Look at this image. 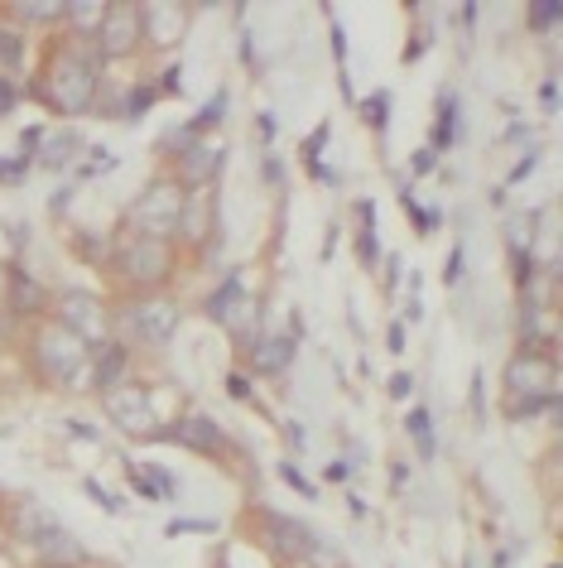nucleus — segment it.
<instances>
[{
  "label": "nucleus",
  "instance_id": "1",
  "mask_svg": "<svg viewBox=\"0 0 563 568\" xmlns=\"http://www.w3.org/2000/svg\"><path fill=\"white\" fill-rule=\"evenodd\" d=\"M49 82L53 88H44L39 97H44L53 111H63V116H82V111L96 102V63H92V53H82L78 44H63L59 53H53V63H49Z\"/></svg>",
  "mask_w": 563,
  "mask_h": 568
},
{
  "label": "nucleus",
  "instance_id": "2",
  "mask_svg": "<svg viewBox=\"0 0 563 568\" xmlns=\"http://www.w3.org/2000/svg\"><path fill=\"white\" fill-rule=\"evenodd\" d=\"M111 265H116V275L131 284V290H140V294L164 290L168 275H174V241L131 232V236H121L116 261H111Z\"/></svg>",
  "mask_w": 563,
  "mask_h": 568
},
{
  "label": "nucleus",
  "instance_id": "3",
  "mask_svg": "<svg viewBox=\"0 0 563 568\" xmlns=\"http://www.w3.org/2000/svg\"><path fill=\"white\" fill-rule=\"evenodd\" d=\"M30 362H34V372L44 376L49 386H68V381H78L82 366H88V343L68 333L63 323H44V328L34 333Z\"/></svg>",
  "mask_w": 563,
  "mask_h": 568
},
{
  "label": "nucleus",
  "instance_id": "4",
  "mask_svg": "<svg viewBox=\"0 0 563 568\" xmlns=\"http://www.w3.org/2000/svg\"><path fill=\"white\" fill-rule=\"evenodd\" d=\"M183 183L178 179H168V174H160L150 183L145 193H140V203H135V226L145 236H164V241H174V232H178V217H183Z\"/></svg>",
  "mask_w": 563,
  "mask_h": 568
},
{
  "label": "nucleus",
  "instance_id": "5",
  "mask_svg": "<svg viewBox=\"0 0 563 568\" xmlns=\"http://www.w3.org/2000/svg\"><path fill=\"white\" fill-rule=\"evenodd\" d=\"M140 39H145V10L121 0V6L102 10V20H96V30H92V49L102 53V59H131L140 49Z\"/></svg>",
  "mask_w": 563,
  "mask_h": 568
},
{
  "label": "nucleus",
  "instance_id": "6",
  "mask_svg": "<svg viewBox=\"0 0 563 568\" xmlns=\"http://www.w3.org/2000/svg\"><path fill=\"white\" fill-rule=\"evenodd\" d=\"M559 386V362L554 352H525L520 347L511 362H505V390L520 395V400H554Z\"/></svg>",
  "mask_w": 563,
  "mask_h": 568
},
{
  "label": "nucleus",
  "instance_id": "7",
  "mask_svg": "<svg viewBox=\"0 0 563 568\" xmlns=\"http://www.w3.org/2000/svg\"><path fill=\"white\" fill-rule=\"evenodd\" d=\"M59 323L73 337H102L106 333V308H102V300L96 294H82V290H68L63 300H59Z\"/></svg>",
  "mask_w": 563,
  "mask_h": 568
},
{
  "label": "nucleus",
  "instance_id": "8",
  "mask_svg": "<svg viewBox=\"0 0 563 568\" xmlns=\"http://www.w3.org/2000/svg\"><path fill=\"white\" fill-rule=\"evenodd\" d=\"M188 246H207V241L217 236V197L213 189H198V193H188L183 197V217H178V232Z\"/></svg>",
  "mask_w": 563,
  "mask_h": 568
},
{
  "label": "nucleus",
  "instance_id": "9",
  "mask_svg": "<svg viewBox=\"0 0 563 568\" xmlns=\"http://www.w3.org/2000/svg\"><path fill=\"white\" fill-rule=\"evenodd\" d=\"M102 405H106V415H111L116 429H125V434H150V400H145V390L111 386V390H102Z\"/></svg>",
  "mask_w": 563,
  "mask_h": 568
},
{
  "label": "nucleus",
  "instance_id": "10",
  "mask_svg": "<svg viewBox=\"0 0 563 568\" xmlns=\"http://www.w3.org/2000/svg\"><path fill=\"white\" fill-rule=\"evenodd\" d=\"M178 328V308L174 304H150L140 300L131 314H125V333L140 337V343H168V333Z\"/></svg>",
  "mask_w": 563,
  "mask_h": 568
},
{
  "label": "nucleus",
  "instance_id": "11",
  "mask_svg": "<svg viewBox=\"0 0 563 568\" xmlns=\"http://www.w3.org/2000/svg\"><path fill=\"white\" fill-rule=\"evenodd\" d=\"M265 545L275 554H285V559H304V554H314V535H308V525L289 520V516H275V510H265Z\"/></svg>",
  "mask_w": 563,
  "mask_h": 568
},
{
  "label": "nucleus",
  "instance_id": "12",
  "mask_svg": "<svg viewBox=\"0 0 563 568\" xmlns=\"http://www.w3.org/2000/svg\"><path fill=\"white\" fill-rule=\"evenodd\" d=\"M160 438H168V444H183V448H193V453H222V448H227V434H222L213 419H203V415L178 419L174 429L160 434Z\"/></svg>",
  "mask_w": 563,
  "mask_h": 568
},
{
  "label": "nucleus",
  "instance_id": "13",
  "mask_svg": "<svg viewBox=\"0 0 563 568\" xmlns=\"http://www.w3.org/2000/svg\"><path fill=\"white\" fill-rule=\"evenodd\" d=\"M222 174V150H213V145H188L183 150V164H178V183H183V193H198V189H207Z\"/></svg>",
  "mask_w": 563,
  "mask_h": 568
},
{
  "label": "nucleus",
  "instance_id": "14",
  "mask_svg": "<svg viewBox=\"0 0 563 568\" xmlns=\"http://www.w3.org/2000/svg\"><path fill=\"white\" fill-rule=\"evenodd\" d=\"M250 362H256L260 376H279L294 362V337H260V343H250Z\"/></svg>",
  "mask_w": 563,
  "mask_h": 568
},
{
  "label": "nucleus",
  "instance_id": "15",
  "mask_svg": "<svg viewBox=\"0 0 563 568\" xmlns=\"http://www.w3.org/2000/svg\"><path fill=\"white\" fill-rule=\"evenodd\" d=\"M125 366H131V347L125 343H102V352H96V390L121 386Z\"/></svg>",
  "mask_w": 563,
  "mask_h": 568
},
{
  "label": "nucleus",
  "instance_id": "16",
  "mask_svg": "<svg viewBox=\"0 0 563 568\" xmlns=\"http://www.w3.org/2000/svg\"><path fill=\"white\" fill-rule=\"evenodd\" d=\"M44 308H49V294L44 290H39V284L30 280V275H10V314H44Z\"/></svg>",
  "mask_w": 563,
  "mask_h": 568
},
{
  "label": "nucleus",
  "instance_id": "17",
  "mask_svg": "<svg viewBox=\"0 0 563 568\" xmlns=\"http://www.w3.org/2000/svg\"><path fill=\"white\" fill-rule=\"evenodd\" d=\"M236 300H242V275H227V280H222V290L207 300V318H213V323H232L236 318Z\"/></svg>",
  "mask_w": 563,
  "mask_h": 568
},
{
  "label": "nucleus",
  "instance_id": "18",
  "mask_svg": "<svg viewBox=\"0 0 563 568\" xmlns=\"http://www.w3.org/2000/svg\"><path fill=\"white\" fill-rule=\"evenodd\" d=\"M458 140V102L439 97V125H433V150H448Z\"/></svg>",
  "mask_w": 563,
  "mask_h": 568
},
{
  "label": "nucleus",
  "instance_id": "19",
  "mask_svg": "<svg viewBox=\"0 0 563 568\" xmlns=\"http://www.w3.org/2000/svg\"><path fill=\"white\" fill-rule=\"evenodd\" d=\"M78 150H82V135H78V131H68V135L53 140V145L39 154V160H44L49 169H63V164H73V154H78Z\"/></svg>",
  "mask_w": 563,
  "mask_h": 568
},
{
  "label": "nucleus",
  "instance_id": "20",
  "mask_svg": "<svg viewBox=\"0 0 563 568\" xmlns=\"http://www.w3.org/2000/svg\"><path fill=\"white\" fill-rule=\"evenodd\" d=\"M68 6H59V0H20V20H39V24H53L63 20Z\"/></svg>",
  "mask_w": 563,
  "mask_h": 568
},
{
  "label": "nucleus",
  "instance_id": "21",
  "mask_svg": "<svg viewBox=\"0 0 563 568\" xmlns=\"http://www.w3.org/2000/svg\"><path fill=\"white\" fill-rule=\"evenodd\" d=\"M405 429L414 434L419 453H424V458H433V429H429V409H410V424H405Z\"/></svg>",
  "mask_w": 563,
  "mask_h": 568
},
{
  "label": "nucleus",
  "instance_id": "22",
  "mask_svg": "<svg viewBox=\"0 0 563 568\" xmlns=\"http://www.w3.org/2000/svg\"><path fill=\"white\" fill-rule=\"evenodd\" d=\"M222 111H227V92H217V97H213V102H207V106L198 111V121H193V125H188V131H193V135H198V131H213V125L222 121Z\"/></svg>",
  "mask_w": 563,
  "mask_h": 568
},
{
  "label": "nucleus",
  "instance_id": "23",
  "mask_svg": "<svg viewBox=\"0 0 563 568\" xmlns=\"http://www.w3.org/2000/svg\"><path fill=\"white\" fill-rule=\"evenodd\" d=\"M505 232H511V251H515V255H525V251H530L534 217H511V226H505Z\"/></svg>",
  "mask_w": 563,
  "mask_h": 568
},
{
  "label": "nucleus",
  "instance_id": "24",
  "mask_svg": "<svg viewBox=\"0 0 563 568\" xmlns=\"http://www.w3.org/2000/svg\"><path fill=\"white\" fill-rule=\"evenodd\" d=\"M20 44H24V39H20L16 30H0V59H6V63H20V59H24Z\"/></svg>",
  "mask_w": 563,
  "mask_h": 568
},
{
  "label": "nucleus",
  "instance_id": "25",
  "mask_svg": "<svg viewBox=\"0 0 563 568\" xmlns=\"http://www.w3.org/2000/svg\"><path fill=\"white\" fill-rule=\"evenodd\" d=\"M559 16H563V6H559V0H540V6H534V16H530V20H534V30H544V24H554Z\"/></svg>",
  "mask_w": 563,
  "mask_h": 568
},
{
  "label": "nucleus",
  "instance_id": "26",
  "mask_svg": "<svg viewBox=\"0 0 563 568\" xmlns=\"http://www.w3.org/2000/svg\"><path fill=\"white\" fill-rule=\"evenodd\" d=\"M150 106H154V88H135L131 102H125V116H140V111H150Z\"/></svg>",
  "mask_w": 563,
  "mask_h": 568
},
{
  "label": "nucleus",
  "instance_id": "27",
  "mask_svg": "<svg viewBox=\"0 0 563 568\" xmlns=\"http://www.w3.org/2000/svg\"><path fill=\"white\" fill-rule=\"evenodd\" d=\"M361 111H366V121H371L376 131H381V125H386V97H381V92H376V97H371V102H366Z\"/></svg>",
  "mask_w": 563,
  "mask_h": 568
},
{
  "label": "nucleus",
  "instance_id": "28",
  "mask_svg": "<svg viewBox=\"0 0 563 568\" xmlns=\"http://www.w3.org/2000/svg\"><path fill=\"white\" fill-rule=\"evenodd\" d=\"M279 473H285V481H289V487H299L304 496H314V487H308V481H304V473H299V467H294V463H285V467H279Z\"/></svg>",
  "mask_w": 563,
  "mask_h": 568
},
{
  "label": "nucleus",
  "instance_id": "29",
  "mask_svg": "<svg viewBox=\"0 0 563 568\" xmlns=\"http://www.w3.org/2000/svg\"><path fill=\"white\" fill-rule=\"evenodd\" d=\"M16 97H20L16 82H10V78H0V111H10V106H16Z\"/></svg>",
  "mask_w": 563,
  "mask_h": 568
},
{
  "label": "nucleus",
  "instance_id": "30",
  "mask_svg": "<svg viewBox=\"0 0 563 568\" xmlns=\"http://www.w3.org/2000/svg\"><path fill=\"white\" fill-rule=\"evenodd\" d=\"M227 390L236 395V400H246V395H250V381H246L242 372H232V376H227Z\"/></svg>",
  "mask_w": 563,
  "mask_h": 568
},
{
  "label": "nucleus",
  "instance_id": "31",
  "mask_svg": "<svg viewBox=\"0 0 563 568\" xmlns=\"http://www.w3.org/2000/svg\"><path fill=\"white\" fill-rule=\"evenodd\" d=\"M20 174H30V160H16V164H0V179H20Z\"/></svg>",
  "mask_w": 563,
  "mask_h": 568
},
{
  "label": "nucleus",
  "instance_id": "32",
  "mask_svg": "<svg viewBox=\"0 0 563 568\" xmlns=\"http://www.w3.org/2000/svg\"><path fill=\"white\" fill-rule=\"evenodd\" d=\"M88 496H92V501H102L106 510H121V506H116V496H106L102 487H96V481H88Z\"/></svg>",
  "mask_w": 563,
  "mask_h": 568
},
{
  "label": "nucleus",
  "instance_id": "33",
  "mask_svg": "<svg viewBox=\"0 0 563 568\" xmlns=\"http://www.w3.org/2000/svg\"><path fill=\"white\" fill-rule=\"evenodd\" d=\"M410 390H414V381H410V376H396V381H390V395H396V400H405Z\"/></svg>",
  "mask_w": 563,
  "mask_h": 568
},
{
  "label": "nucleus",
  "instance_id": "34",
  "mask_svg": "<svg viewBox=\"0 0 563 568\" xmlns=\"http://www.w3.org/2000/svg\"><path fill=\"white\" fill-rule=\"evenodd\" d=\"M178 530H213V525H207V520H174V525H168V535H178Z\"/></svg>",
  "mask_w": 563,
  "mask_h": 568
},
{
  "label": "nucleus",
  "instance_id": "35",
  "mask_svg": "<svg viewBox=\"0 0 563 568\" xmlns=\"http://www.w3.org/2000/svg\"><path fill=\"white\" fill-rule=\"evenodd\" d=\"M443 270H448V284H453V280H458V270H462V246H453V255H448V265H443Z\"/></svg>",
  "mask_w": 563,
  "mask_h": 568
},
{
  "label": "nucleus",
  "instance_id": "36",
  "mask_svg": "<svg viewBox=\"0 0 563 568\" xmlns=\"http://www.w3.org/2000/svg\"><path fill=\"white\" fill-rule=\"evenodd\" d=\"M429 169H433V150H419L414 154V174H429Z\"/></svg>",
  "mask_w": 563,
  "mask_h": 568
},
{
  "label": "nucleus",
  "instance_id": "37",
  "mask_svg": "<svg viewBox=\"0 0 563 568\" xmlns=\"http://www.w3.org/2000/svg\"><path fill=\"white\" fill-rule=\"evenodd\" d=\"M183 73H178V68H168V73H164V92H183V82H178Z\"/></svg>",
  "mask_w": 563,
  "mask_h": 568
},
{
  "label": "nucleus",
  "instance_id": "38",
  "mask_svg": "<svg viewBox=\"0 0 563 568\" xmlns=\"http://www.w3.org/2000/svg\"><path fill=\"white\" fill-rule=\"evenodd\" d=\"M323 477H328V481H347V463H332V467H323Z\"/></svg>",
  "mask_w": 563,
  "mask_h": 568
},
{
  "label": "nucleus",
  "instance_id": "39",
  "mask_svg": "<svg viewBox=\"0 0 563 568\" xmlns=\"http://www.w3.org/2000/svg\"><path fill=\"white\" fill-rule=\"evenodd\" d=\"M59 568H63V564H59Z\"/></svg>",
  "mask_w": 563,
  "mask_h": 568
}]
</instances>
